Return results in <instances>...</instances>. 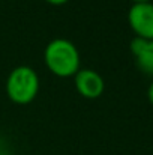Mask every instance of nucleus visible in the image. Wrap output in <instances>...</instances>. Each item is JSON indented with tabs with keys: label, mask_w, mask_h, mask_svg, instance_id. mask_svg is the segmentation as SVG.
Instances as JSON below:
<instances>
[{
	"label": "nucleus",
	"mask_w": 153,
	"mask_h": 155,
	"mask_svg": "<svg viewBox=\"0 0 153 155\" xmlns=\"http://www.w3.org/2000/svg\"><path fill=\"white\" fill-rule=\"evenodd\" d=\"M44 62L54 75L60 78L74 77L80 71V51L65 38L51 39L44 50Z\"/></svg>",
	"instance_id": "obj_1"
},
{
	"label": "nucleus",
	"mask_w": 153,
	"mask_h": 155,
	"mask_svg": "<svg viewBox=\"0 0 153 155\" xmlns=\"http://www.w3.org/2000/svg\"><path fill=\"white\" fill-rule=\"evenodd\" d=\"M39 87H41V81L38 72L27 65L14 68L9 72L5 86L8 98L12 103L20 105H26L35 101Z\"/></svg>",
	"instance_id": "obj_2"
},
{
	"label": "nucleus",
	"mask_w": 153,
	"mask_h": 155,
	"mask_svg": "<svg viewBox=\"0 0 153 155\" xmlns=\"http://www.w3.org/2000/svg\"><path fill=\"white\" fill-rule=\"evenodd\" d=\"M128 23L135 36L153 41V3H134L128 12Z\"/></svg>",
	"instance_id": "obj_3"
},
{
	"label": "nucleus",
	"mask_w": 153,
	"mask_h": 155,
	"mask_svg": "<svg viewBox=\"0 0 153 155\" xmlns=\"http://www.w3.org/2000/svg\"><path fill=\"white\" fill-rule=\"evenodd\" d=\"M74 81H75L77 92L87 100L99 98L105 89V81L102 75L95 69H89V68L80 69L74 75Z\"/></svg>",
	"instance_id": "obj_4"
},
{
	"label": "nucleus",
	"mask_w": 153,
	"mask_h": 155,
	"mask_svg": "<svg viewBox=\"0 0 153 155\" xmlns=\"http://www.w3.org/2000/svg\"><path fill=\"white\" fill-rule=\"evenodd\" d=\"M129 48L132 56L135 57V63L140 71L147 75H153V41L135 36L131 41Z\"/></svg>",
	"instance_id": "obj_5"
},
{
	"label": "nucleus",
	"mask_w": 153,
	"mask_h": 155,
	"mask_svg": "<svg viewBox=\"0 0 153 155\" xmlns=\"http://www.w3.org/2000/svg\"><path fill=\"white\" fill-rule=\"evenodd\" d=\"M147 98H149L150 104L153 105V81L150 83V86H149V89H147Z\"/></svg>",
	"instance_id": "obj_6"
},
{
	"label": "nucleus",
	"mask_w": 153,
	"mask_h": 155,
	"mask_svg": "<svg viewBox=\"0 0 153 155\" xmlns=\"http://www.w3.org/2000/svg\"><path fill=\"white\" fill-rule=\"evenodd\" d=\"M45 2L50 5H54V6H60V5H65L68 0H45Z\"/></svg>",
	"instance_id": "obj_7"
},
{
	"label": "nucleus",
	"mask_w": 153,
	"mask_h": 155,
	"mask_svg": "<svg viewBox=\"0 0 153 155\" xmlns=\"http://www.w3.org/2000/svg\"><path fill=\"white\" fill-rule=\"evenodd\" d=\"M134 3H146V2H152V0H132Z\"/></svg>",
	"instance_id": "obj_8"
}]
</instances>
